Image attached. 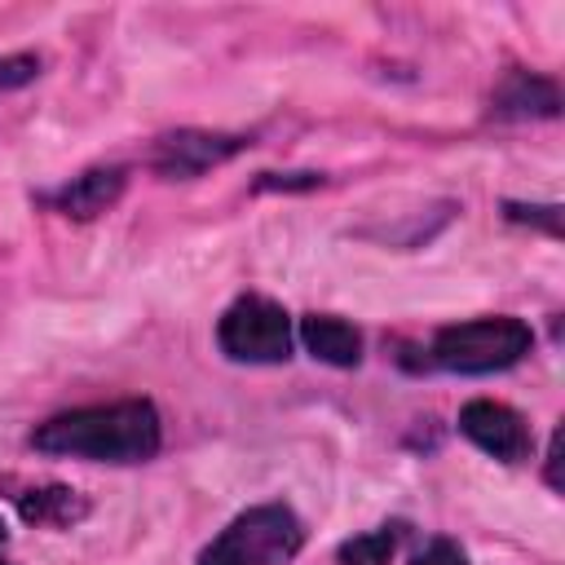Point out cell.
<instances>
[{"instance_id": "obj_1", "label": "cell", "mask_w": 565, "mask_h": 565, "mask_svg": "<svg viewBox=\"0 0 565 565\" xmlns=\"http://www.w3.org/2000/svg\"><path fill=\"white\" fill-rule=\"evenodd\" d=\"M31 446L93 463H141L159 450V411L146 397L62 411L31 433Z\"/></svg>"}, {"instance_id": "obj_2", "label": "cell", "mask_w": 565, "mask_h": 565, "mask_svg": "<svg viewBox=\"0 0 565 565\" xmlns=\"http://www.w3.org/2000/svg\"><path fill=\"white\" fill-rule=\"evenodd\" d=\"M305 547V525L287 503H260L234 516L203 552L199 565H287Z\"/></svg>"}, {"instance_id": "obj_3", "label": "cell", "mask_w": 565, "mask_h": 565, "mask_svg": "<svg viewBox=\"0 0 565 565\" xmlns=\"http://www.w3.org/2000/svg\"><path fill=\"white\" fill-rule=\"evenodd\" d=\"M530 344H534V335L521 318L494 313V318L441 327L433 340V362L446 371H459V375H490V371L521 362L530 353Z\"/></svg>"}, {"instance_id": "obj_4", "label": "cell", "mask_w": 565, "mask_h": 565, "mask_svg": "<svg viewBox=\"0 0 565 565\" xmlns=\"http://www.w3.org/2000/svg\"><path fill=\"white\" fill-rule=\"evenodd\" d=\"M216 340L234 362H287L291 358V318L269 296H238L221 322Z\"/></svg>"}, {"instance_id": "obj_5", "label": "cell", "mask_w": 565, "mask_h": 565, "mask_svg": "<svg viewBox=\"0 0 565 565\" xmlns=\"http://www.w3.org/2000/svg\"><path fill=\"white\" fill-rule=\"evenodd\" d=\"M247 141L243 137H230V132H199V128H181V132H168L154 141L150 150V168L168 181H190L225 159H234Z\"/></svg>"}, {"instance_id": "obj_6", "label": "cell", "mask_w": 565, "mask_h": 565, "mask_svg": "<svg viewBox=\"0 0 565 565\" xmlns=\"http://www.w3.org/2000/svg\"><path fill=\"white\" fill-rule=\"evenodd\" d=\"M459 433H463L472 446H481L486 455L503 459V463H521V459L534 450V437H530L525 419H521L512 406L494 402V397L468 402V406L459 411Z\"/></svg>"}, {"instance_id": "obj_7", "label": "cell", "mask_w": 565, "mask_h": 565, "mask_svg": "<svg viewBox=\"0 0 565 565\" xmlns=\"http://www.w3.org/2000/svg\"><path fill=\"white\" fill-rule=\"evenodd\" d=\"M124 168H88L79 177H71L62 190L44 194L49 207H57L62 216H75V221H88L97 212H106L119 194H124Z\"/></svg>"}, {"instance_id": "obj_8", "label": "cell", "mask_w": 565, "mask_h": 565, "mask_svg": "<svg viewBox=\"0 0 565 565\" xmlns=\"http://www.w3.org/2000/svg\"><path fill=\"white\" fill-rule=\"evenodd\" d=\"M300 340L327 366H358V358H362L358 327L344 322V318H335V313H309V318H300Z\"/></svg>"}, {"instance_id": "obj_9", "label": "cell", "mask_w": 565, "mask_h": 565, "mask_svg": "<svg viewBox=\"0 0 565 565\" xmlns=\"http://www.w3.org/2000/svg\"><path fill=\"white\" fill-rule=\"evenodd\" d=\"M561 110V93L552 79L543 75H530V71H516L499 84L494 93V115H508V119H530V115H543L552 119Z\"/></svg>"}, {"instance_id": "obj_10", "label": "cell", "mask_w": 565, "mask_h": 565, "mask_svg": "<svg viewBox=\"0 0 565 565\" xmlns=\"http://www.w3.org/2000/svg\"><path fill=\"white\" fill-rule=\"evenodd\" d=\"M13 499H18L22 516L35 521V525H71L88 512V503L66 486H40V490H22Z\"/></svg>"}, {"instance_id": "obj_11", "label": "cell", "mask_w": 565, "mask_h": 565, "mask_svg": "<svg viewBox=\"0 0 565 565\" xmlns=\"http://www.w3.org/2000/svg\"><path fill=\"white\" fill-rule=\"evenodd\" d=\"M397 552V525H380L371 534H358L349 543H340L335 561L340 565H388Z\"/></svg>"}, {"instance_id": "obj_12", "label": "cell", "mask_w": 565, "mask_h": 565, "mask_svg": "<svg viewBox=\"0 0 565 565\" xmlns=\"http://www.w3.org/2000/svg\"><path fill=\"white\" fill-rule=\"evenodd\" d=\"M411 565H468V556L459 552V543H450V539H433Z\"/></svg>"}, {"instance_id": "obj_13", "label": "cell", "mask_w": 565, "mask_h": 565, "mask_svg": "<svg viewBox=\"0 0 565 565\" xmlns=\"http://www.w3.org/2000/svg\"><path fill=\"white\" fill-rule=\"evenodd\" d=\"M40 75V62L35 57H0V84L13 88V84H26Z\"/></svg>"}, {"instance_id": "obj_14", "label": "cell", "mask_w": 565, "mask_h": 565, "mask_svg": "<svg viewBox=\"0 0 565 565\" xmlns=\"http://www.w3.org/2000/svg\"><path fill=\"white\" fill-rule=\"evenodd\" d=\"M0 543H4V521H0Z\"/></svg>"}, {"instance_id": "obj_15", "label": "cell", "mask_w": 565, "mask_h": 565, "mask_svg": "<svg viewBox=\"0 0 565 565\" xmlns=\"http://www.w3.org/2000/svg\"><path fill=\"white\" fill-rule=\"evenodd\" d=\"M0 565H4V561H0Z\"/></svg>"}]
</instances>
